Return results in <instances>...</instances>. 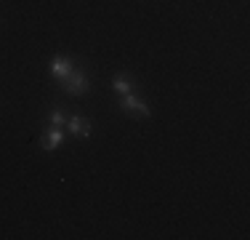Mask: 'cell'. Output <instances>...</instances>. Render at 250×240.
I'll return each mask as SVG.
<instances>
[{
  "label": "cell",
  "mask_w": 250,
  "mask_h": 240,
  "mask_svg": "<svg viewBox=\"0 0 250 240\" xmlns=\"http://www.w3.org/2000/svg\"><path fill=\"white\" fill-rule=\"evenodd\" d=\"M62 88L67 94H72V96H83V94H88L91 91V77L85 75V72H80V70H72L67 77L62 80Z\"/></svg>",
  "instance_id": "1"
},
{
  "label": "cell",
  "mask_w": 250,
  "mask_h": 240,
  "mask_svg": "<svg viewBox=\"0 0 250 240\" xmlns=\"http://www.w3.org/2000/svg\"><path fill=\"white\" fill-rule=\"evenodd\" d=\"M120 107H123V112H130V115H141V118H149L152 115V107L144 104L139 96H133V91L120 96Z\"/></svg>",
  "instance_id": "2"
},
{
  "label": "cell",
  "mask_w": 250,
  "mask_h": 240,
  "mask_svg": "<svg viewBox=\"0 0 250 240\" xmlns=\"http://www.w3.org/2000/svg\"><path fill=\"white\" fill-rule=\"evenodd\" d=\"M67 131H69L72 136L88 139V136H91V120H88V118H80V115H72V118H67Z\"/></svg>",
  "instance_id": "3"
},
{
  "label": "cell",
  "mask_w": 250,
  "mask_h": 240,
  "mask_svg": "<svg viewBox=\"0 0 250 240\" xmlns=\"http://www.w3.org/2000/svg\"><path fill=\"white\" fill-rule=\"evenodd\" d=\"M72 70H75V64L69 56H53L51 59V75L56 77V80H64Z\"/></svg>",
  "instance_id": "4"
},
{
  "label": "cell",
  "mask_w": 250,
  "mask_h": 240,
  "mask_svg": "<svg viewBox=\"0 0 250 240\" xmlns=\"http://www.w3.org/2000/svg\"><path fill=\"white\" fill-rule=\"evenodd\" d=\"M62 142H64V128H48L43 136V149L45 152H53Z\"/></svg>",
  "instance_id": "5"
},
{
  "label": "cell",
  "mask_w": 250,
  "mask_h": 240,
  "mask_svg": "<svg viewBox=\"0 0 250 240\" xmlns=\"http://www.w3.org/2000/svg\"><path fill=\"white\" fill-rule=\"evenodd\" d=\"M112 88H115L120 96H125V94H130L133 91V77H128V75H117L115 80H112Z\"/></svg>",
  "instance_id": "6"
},
{
  "label": "cell",
  "mask_w": 250,
  "mask_h": 240,
  "mask_svg": "<svg viewBox=\"0 0 250 240\" xmlns=\"http://www.w3.org/2000/svg\"><path fill=\"white\" fill-rule=\"evenodd\" d=\"M48 123H51V128H64V125H67V118H64L62 110H53L51 118H48Z\"/></svg>",
  "instance_id": "7"
}]
</instances>
